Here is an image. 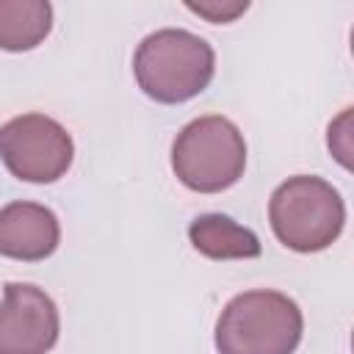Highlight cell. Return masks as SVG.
Masks as SVG:
<instances>
[{
  "instance_id": "30bf717a",
  "label": "cell",
  "mask_w": 354,
  "mask_h": 354,
  "mask_svg": "<svg viewBox=\"0 0 354 354\" xmlns=\"http://www.w3.org/2000/svg\"><path fill=\"white\" fill-rule=\"evenodd\" d=\"M185 8L205 17L207 22H232L235 17H241L249 8V3L246 0H202V3L188 0Z\"/></svg>"
},
{
  "instance_id": "6da1fadb",
  "label": "cell",
  "mask_w": 354,
  "mask_h": 354,
  "mask_svg": "<svg viewBox=\"0 0 354 354\" xmlns=\"http://www.w3.org/2000/svg\"><path fill=\"white\" fill-rule=\"evenodd\" d=\"M216 72L213 47L183 28H160L141 39L133 55L138 88L163 105L185 102L207 88Z\"/></svg>"
},
{
  "instance_id": "3957f363",
  "label": "cell",
  "mask_w": 354,
  "mask_h": 354,
  "mask_svg": "<svg viewBox=\"0 0 354 354\" xmlns=\"http://www.w3.org/2000/svg\"><path fill=\"white\" fill-rule=\"evenodd\" d=\"M268 221L279 243L310 254L332 246L340 238L346 205L332 183L313 174H296L271 194Z\"/></svg>"
},
{
  "instance_id": "9c48e42d",
  "label": "cell",
  "mask_w": 354,
  "mask_h": 354,
  "mask_svg": "<svg viewBox=\"0 0 354 354\" xmlns=\"http://www.w3.org/2000/svg\"><path fill=\"white\" fill-rule=\"evenodd\" d=\"M53 28L47 0H0V50L25 53L39 47Z\"/></svg>"
},
{
  "instance_id": "5b68a950",
  "label": "cell",
  "mask_w": 354,
  "mask_h": 354,
  "mask_svg": "<svg viewBox=\"0 0 354 354\" xmlns=\"http://www.w3.org/2000/svg\"><path fill=\"white\" fill-rule=\"evenodd\" d=\"M75 158L72 136L44 113H22L0 127V160L25 183H55Z\"/></svg>"
},
{
  "instance_id": "52a82bcc",
  "label": "cell",
  "mask_w": 354,
  "mask_h": 354,
  "mask_svg": "<svg viewBox=\"0 0 354 354\" xmlns=\"http://www.w3.org/2000/svg\"><path fill=\"white\" fill-rule=\"evenodd\" d=\"M61 224L39 202H11L0 210V254L22 263H39L58 249Z\"/></svg>"
},
{
  "instance_id": "ba28073f",
  "label": "cell",
  "mask_w": 354,
  "mask_h": 354,
  "mask_svg": "<svg viewBox=\"0 0 354 354\" xmlns=\"http://www.w3.org/2000/svg\"><path fill=\"white\" fill-rule=\"evenodd\" d=\"M188 238L191 246L210 260H249L260 254L257 235L221 213L196 216L188 227Z\"/></svg>"
},
{
  "instance_id": "277c9868",
  "label": "cell",
  "mask_w": 354,
  "mask_h": 354,
  "mask_svg": "<svg viewBox=\"0 0 354 354\" xmlns=\"http://www.w3.org/2000/svg\"><path fill=\"white\" fill-rule=\"evenodd\" d=\"M177 180L196 194H218L235 185L246 169L243 133L218 113L188 122L171 144Z\"/></svg>"
},
{
  "instance_id": "8992f818",
  "label": "cell",
  "mask_w": 354,
  "mask_h": 354,
  "mask_svg": "<svg viewBox=\"0 0 354 354\" xmlns=\"http://www.w3.org/2000/svg\"><path fill=\"white\" fill-rule=\"evenodd\" d=\"M55 301L30 282H8L0 304V354H47L58 340Z\"/></svg>"
},
{
  "instance_id": "7a4b0ae2",
  "label": "cell",
  "mask_w": 354,
  "mask_h": 354,
  "mask_svg": "<svg viewBox=\"0 0 354 354\" xmlns=\"http://www.w3.org/2000/svg\"><path fill=\"white\" fill-rule=\"evenodd\" d=\"M304 318L279 290H246L227 301L216 321L218 354H293Z\"/></svg>"
}]
</instances>
